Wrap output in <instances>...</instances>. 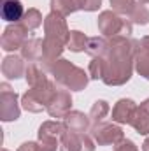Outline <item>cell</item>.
I'll use <instances>...</instances> for the list:
<instances>
[{"mask_svg": "<svg viewBox=\"0 0 149 151\" xmlns=\"http://www.w3.org/2000/svg\"><path fill=\"white\" fill-rule=\"evenodd\" d=\"M23 16V5L19 0H2V18L5 21H18Z\"/></svg>", "mask_w": 149, "mask_h": 151, "instance_id": "1", "label": "cell"}]
</instances>
